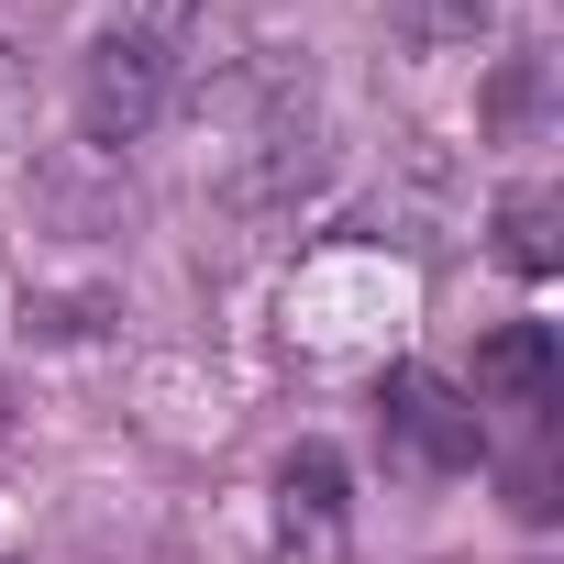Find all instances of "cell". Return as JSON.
Returning a JSON list of instances; mask_svg holds the SVG:
<instances>
[{
  "instance_id": "6da1fadb",
  "label": "cell",
  "mask_w": 564,
  "mask_h": 564,
  "mask_svg": "<svg viewBox=\"0 0 564 564\" xmlns=\"http://www.w3.org/2000/svg\"><path fill=\"white\" fill-rule=\"evenodd\" d=\"M377 421H388V443H399L421 476H465V465L487 454L476 399H465V388H443L432 366H388V377H377Z\"/></svg>"
},
{
  "instance_id": "277c9868",
  "label": "cell",
  "mask_w": 564,
  "mask_h": 564,
  "mask_svg": "<svg viewBox=\"0 0 564 564\" xmlns=\"http://www.w3.org/2000/svg\"><path fill=\"white\" fill-rule=\"evenodd\" d=\"M553 388H564V344H553L542 322H498V333L476 344V399H498V410H553Z\"/></svg>"
},
{
  "instance_id": "3957f363",
  "label": "cell",
  "mask_w": 564,
  "mask_h": 564,
  "mask_svg": "<svg viewBox=\"0 0 564 564\" xmlns=\"http://www.w3.org/2000/svg\"><path fill=\"white\" fill-rule=\"evenodd\" d=\"M276 553L289 564H333L344 553V454L333 443H300L276 465Z\"/></svg>"
},
{
  "instance_id": "7a4b0ae2",
  "label": "cell",
  "mask_w": 564,
  "mask_h": 564,
  "mask_svg": "<svg viewBox=\"0 0 564 564\" xmlns=\"http://www.w3.org/2000/svg\"><path fill=\"white\" fill-rule=\"evenodd\" d=\"M155 89H166L155 34H100V45H89V67H78V111H89V133H100V144H133V133L155 122Z\"/></svg>"
},
{
  "instance_id": "5b68a950",
  "label": "cell",
  "mask_w": 564,
  "mask_h": 564,
  "mask_svg": "<svg viewBox=\"0 0 564 564\" xmlns=\"http://www.w3.org/2000/svg\"><path fill=\"white\" fill-rule=\"evenodd\" d=\"M498 254L520 265V276H553V188H509V210H498Z\"/></svg>"
},
{
  "instance_id": "8992f818",
  "label": "cell",
  "mask_w": 564,
  "mask_h": 564,
  "mask_svg": "<svg viewBox=\"0 0 564 564\" xmlns=\"http://www.w3.org/2000/svg\"><path fill=\"white\" fill-rule=\"evenodd\" d=\"M399 23H410L421 45H454V34H476V23H487V0H399Z\"/></svg>"
}]
</instances>
